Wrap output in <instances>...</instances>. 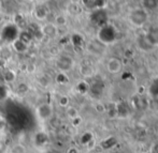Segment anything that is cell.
<instances>
[{
	"mask_svg": "<svg viewBox=\"0 0 158 153\" xmlns=\"http://www.w3.org/2000/svg\"><path fill=\"white\" fill-rule=\"evenodd\" d=\"M35 112V117H37V119L40 122H46V121H48L52 118L54 109H53V106L51 104L42 103L39 106H37Z\"/></svg>",
	"mask_w": 158,
	"mask_h": 153,
	"instance_id": "obj_1",
	"label": "cell"
},
{
	"mask_svg": "<svg viewBox=\"0 0 158 153\" xmlns=\"http://www.w3.org/2000/svg\"><path fill=\"white\" fill-rule=\"evenodd\" d=\"M98 39L101 44H111L116 40V31L111 26H103L99 30Z\"/></svg>",
	"mask_w": 158,
	"mask_h": 153,
	"instance_id": "obj_2",
	"label": "cell"
},
{
	"mask_svg": "<svg viewBox=\"0 0 158 153\" xmlns=\"http://www.w3.org/2000/svg\"><path fill=\"white\" fill-rule=\"evenodd\" d=\"M129 21L135 27H142L148 21V13L143 9H135L129 14Z\"/></svg>",
	"mask_w": 158,
	"mask_h": 153,
	"instance_id": "obj_3",
	"label": "cell"
},
{
	"mask_svg": "<svg viewBox=\"0 0 158 153\" xmlns=\"http://www.w3.org/2000/svg\"><path fill=\"white\" fill-rule=\"evenodd\" d=\"M123 69V63L117 58H110L106 62V70L111 74H118Z\"/></svg>",
	"mask_w": 158,
	"mask_h": 153,
	"instance_id": "obj_4",
	"label": "cell"
},
{
	"mask_svg": "<svg viewBox=\"0 0 158 153\" xmlns=\"http://www.w3.org/2000/svg\"><path fill=\"white\" fill-rule=\"evenodd\" d=\"M40 32L43 37H54L55 35L58 33V28L52 23H48V24H44L43 26L41 27L40 29Z\"/></svg>",
	"mask_w": 158,
	"mask_h": 153,
	"instance_id": "obj_5",
	"label": "cell"
},
{
	"mask_svg": "<svg viewBox=\"0 0 158 153\" xmlns=\"http://www.w3.org/2000/svg\"><path fill=\"white\" fill-rule=\"evenodd\" d=\"M12 47L13 49L15 50L19 54H25L28 50V44H26L24 41H22L19 37L15 39L14 41L12 42Z\"/></svg>",
	"mask_w": 158,
	"mask_h": 153,
	"instance_id": "obj_6",
	"label": "cell"
},
{
	"mask_svg": "<svg viewBox=\"0 0 158 153\" xmlns=\"http://www.w3.org/2000/svg\"><path fill=\"white\" fill-rule=\"evenodd\" d=\"M138 45L140 48H142L143 50H150L151 48H153V42L150 40L148 35H141L138 39Z\"/></svg>",
	"mask_w": 158,
	"mask_h": 153,
	"instance_id": "obj_7",
	"label": "cell"
},
{
	"mask_svg": "<svg viewBox=\"0 0 158 153\" xmlns=\"http://www.w3.org/2000/svg\"><path fill=\"white\" fill-rule=\"evenodd\" d=\"M116 114L118 117H127L130 114V109H129L128 105L125 102H119L116 105Z\"/></svg>",
	"mask_w": 158,
	"mask_h": 153,
	"instance_id": "obj_8",
	"label": "cell"
},
{
	"mask_svg": "<svg viewBox=\"0 0 158 153\" xmlns=\"http://www.w3.org/2000/svg\"><path fill=\"white\" fill-rule=\"evenodd\" d=\"M2 77H3L4 83L13 84L15 80H16V78H17V73L15 72L14 70H12V69H8V70H6V72L3 73Z\"/></svg>",
	"mask_w": 158,
	"mask_h": 153,
	"instance_id": "obj_9",
	"label": "cell"
},
{
	"mask_svg": "<svg viewBox=\"0 0 158 153\" xmlns=\"http://www.w3.org/2000/svg\"><path fill=\"white\" fill-rule=\"evenodd\" d=\"M148 94L151 95V97H154V99H157L158 97V78L154 79L152 81V84L150 85Z\"/></svg>",
	"mask_w": 158,
	"mask_h": 153,
	"instance_id": "obj_10",
	"label": "cell"
},
{
	"mask_svg": "<svg viewBox=\"0 0 158 153\" xmlns=\"http://www.w3.org/2000/svg\"><path fill=\"white\" fill-rule=\"evenodd\" d=\"M35 16L39 21H44L48 16V11L44 6H39L35 10Z\"/></svg>",
	"mask_w": 158,
	"mask_h": 153,
	"instance_id": "obj_11",
	"label": "cell"
},
{
	"mask_svg": "<svg viewBox=\"0 0 158 153\" xmlns=\"http://www.w3.org/2000/svg\"><path fill=\"white\" fill-rule=\"evenodd\" d=\"M29 91V85L25 81H21V83L17 84L16 86V92L19 95H25L26 93H28Z\"/></svg>",
	"mask_w": 158,
	"mask_h": 153,
	"instance_id": "obj_12",
	"label": "cell"
},
{
	"mask_svg": "<svg viewBox=\"0 0 158 153\" xmlns=\"http://www.w3.org/2000/svg\"><path fill=\"white\" fill-rule=\"evenodd\" d=\"M66 115H67V117H68L69 119H71V120L80 116L79 110H77L74 106H70V105L66 108Z\"/></svg>",
	"mask_w": 158,
	"mask_h": 153,
	"instance_id": "obj_13",
	"label": "cell"
},
{
	"mask_svg": "<svg viewBox=\"0 0 158 153\" xmlns=\"http://www.w3.org/2000/svg\"><path fill=\"white\" fill-rule=\"evenodd\" d=\"M67 23H68V19H67V17L64 16V15H57V16L55 17L54 25L56 26L57 28L64 27V26L67 25Z\"/></svg>",
	"mask_w": 158,
	"mask_h": 153,
	"instance_id": "obj_14",
	"label": "cell"
},
{
	"mask_svg": "<svg viewBox=\"0 0 158 153\" xmlns=\"http://www.w3.org/2000/svg\"><path fill=\"white\" fill-rule=\"evenodd\" d=\"M11 153H27V149L23 143H15L11 148Z\"/></svg>",
	"mask_w": 158,
	"mask_h": 153,
	"instance_id": "obj_15",
	"label": "cell"
},
{
	"mask_svg": "<svg viewBox=\"0 0 158 153\" xmlns=\"http://www.w3.org/2000/svg\"><path fill=\"white\" fill-rule=\"evenodd\" d=\"M55 80H56V83L59 84V85H64V84L68 83V76H67L64 72H60L57 74Z\"/></svg>",
	"mask_w": 158,
	"mask_h": 153,
	"instance_id": "obj_16",
	"label": "cell"
},
{
	"mask_svg": "<svg viewBox=\"0 0 158 153\" xmlns=\"http://www.w3.org/2000/svg\"><path fill=\"white\" fill-rule=\"evenodd\" d=\"M70 104V99H69L68 95H60L58 99V105L60 107H64L67 108Z\"/></svg>",
	"mask_w": 158,
	"mask_h": 153,
	"instance_id": "obj_17",
	"label": "cell"
},
{
	"mask_svg": "<svg viewBox=\"0 0 158 153\" xmlns=\"http://www.w3.org/2000/svg\"><path fill=\"white\" fill-rule=\"evenodd\" d=\"M92 140H94V139H93L92 133H84V134L82 135V137H81V143L82 145H84V146L88 145Z\"/></svg>",
	"mask_w": 158,
	"mask_h": 153,
	"instance_id": "obj_18",
	"label": "cell"
},
{
	"mask_svg": "<svg viewBox=\"0 0 158 153\" xmlns=\"http://www.w3.org/2000/svg\"><path fill=\"white\" fill-rule=\"evenodd\" d=\"M77 91H79L80 93H82V94H83V93H86L88 91V89H89V87H88V85L86 83H83V81H82V83H80L79 85H77Z\"/></svg>",
	"mask_w": 158,
	"mask_h": 153,
	"instance_id": "obj_19",
	"label": "cell"
},
{
	"mask_svg": "<svg viewBox=\"0 0 158 153\" xmlns=\"http://www.w3.org/2000/svg\"><path fill=\"white\" fill-rule=\"evenodd\" d=\"M35 70H37V68H35V65L33 63H28V64H26V69H25V72H27V73H35Z\"/></svg>",
	"mask_w": 158,
	"mask_h": 153,
	"instance_id": "obj_20",
	"label": "cell"
},
{
	"mask_svg": "<svg viewBox=\"0 0 158 153\" xmlns=\"http://www.w3.org/2000/svg\"><path fill=\"white\" fill-rule=\"evenodd\" d=\"M71 121H72V122H71V123H72V125L75 126V128H77V126L81 125V123H82V121H83V120H82L81 116H79V117H77V118L72 119Z\"/></svg>",
	"mask_w": 158,
	"mask_h": 153,
	"instance_id": "obj_21",
	"label": "cell"
},
{
	"mask_svg": "<svg viewBox=\"0 0 158 153\" xmlns=\"http://www.w3.org/2000/svg\"><path fill=\"white\" fill-rule=\"evenodd\" d=\"M67 153H79V150L74 147H70L68 150H67Z\"/></svg>",
	"mask_w": 158,
	"mask_h": 153,
	"instance_id": "obj_22",
	"label": "cell"
},
{
	"mask_svg": "<svg viewBox=\"0 0 158 153\" xmlns=\"http://www.w3.org/2000/svg\"><path fill=\"white\" fill-rule=\"evenodd\" d=\"M70 1H71V3H72V4H77L80 2V0H70Z\"/></svg>",
	"mask_w": 158,
	"mask_h": 153,
	"instance_id": "obj_23",
	"label": "cell"
},
{
	"mask_svg": "<svg viewBox=\"0 0 158 153\" xmlns=\"http://www.w3.org/2000/svg\"><path fill=\"white\" fill-rule=\"evenodd\" d=\"M155 153H158V145L155 147Z\"/></svg>",
	"mask_w": 158,
	"mask_h": 153,
	"instance_id": "obj_24",
	"label": "cell"
},
{
	"mask_svg": "<svg viewBox=\"0 0 158 153\" xmlns=\"http://www.w3.org/2000/svg\"><path fill=\"white\" fill-rule=\"evenodd\" d=\"M1 8H2V1L0 0V9H1Z\"/></svg>",
	"mask_w": 158,
	"mask_h": 153,
	"instance_id": "obj_25",
	"label": "cell"
},
{
	"mask_svg": "<svg viewBox=\"0 0 158 153\" xmlns=\"http://www.w3.org/2000/svg\"><path fill=\"white\" fill-rule=\"evenodd\" d=\"M111 153H121V152H118V151H113V152H111Z\"/></svg>",
	"mask_w": 158,
	"mask_h": 153,
	"instance_id": "obj_26",
	"label": "cell"
}]
</instances>
